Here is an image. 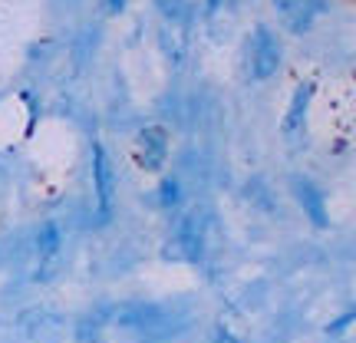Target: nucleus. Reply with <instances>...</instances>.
Listing matches in <instances>:
<instances>
[{
	"label": "nucleus",
	"mask_w": 356,
	"mask_h": 343,
	"mask_svg": "<svg viewBox=\"0 0 356 343\" xmlns=\"http://www.w3.org/2000/svg\"><path fill=\"white\" fill-rule=\"evenodd\" d=\"M159 205H162L165 212H172V208L181 205V182H178L175 175L162 178V185H159Z\"/></svg>",
	"instance_id": "nucleus-10"
},
{
	"label": "nucleus",
	"mask_w": 356,
	"mask_h": 343,
	"mask_svg": "<svg viewBox=\"0 0 356 343\" xmlns=\"http://www.w3.org/2000/svg\"><path fill=\"white\" fill-rule=\"evenodd\" d=\"M310 96H314V83H304V86L293 93L291 109H287V115H284V136H287V139H293V136L300 132V126H304V115H307V106H310Z\"/></svg>",
	"instance_id": "nucleus-9"
},
{
	"label": "nucleus",
	"mask_w": 356,
	"mask_h": 343,
	"mask_svg": "<svg viewBox=\"0 0 356 343\" xmlns=\"http://www.w3.org/2000/svg\"><path fill=\"white\" fill-rule=\"evenodd\" d=\"M293 195H297V202H300V208H304V215L310 218V225L314 228H327L330 225V218H327V202H323V191L310 182V178L304 175H293L291 182Z\"/></svg>",
	"instance_id": "nucleus-6"
},
{
	"label": "nucleus",
	"mask_w": 356,
	"mask_h": 343,
	"mask_svg": "<svg viewBox=\"0 0 356 343\" xmlns=\"http://www.w3.org/2000/svg\"><path fill=\"white\" fill-rule=\"evenodd\" d=\"M350 320H353V310H350V314H343V317L337 320V324H333V327H330V333H340V330H346V327H350Z\"/></svg>",
	"instance_id": "nucleus-14"
},
{
	"label": "nucleus",
	"mask_w": 356,
	"mask_h": 343,
	"mask_svg": "<svg viewBox=\"0 0 356 343\" xmlns=\"http://www.w3.org/2000/svg\"><path fill=\"white\" fill-rule=\"evenodd\" d=\"M99 340V324L96 320H83L79 324V343H96Z\"/></svg>",
	"instance_id": "nucleus-11"
},
{
	"label": "nucleus",
	"mask_w": 356,
	"mask_h": 343,
	"mask_svg": "<svg viewBox=\"0 0 356 343\" xmlns=\"http://www.w3.org/2000/svg\"><path fill=\"white\" fill-rule=\"evenodd\" d=\"M139 162L142 168H149V172H159V168L165 166L168 159V136L162 126H149L139 132Z\"/></svg>",
	"instance_id": "nucleus-7"
},
{
	"label": "nucleus",
	"mask_w": 356,
	"mask_h": 343,
	"mask_svg": "<svg viewBox=\"0 0 356 343\" xmlns=\"http://www.w3.org/2000/svg\"><path fill=\"white\" fill-rule=\"evenodd\" d=\"M92 189H96V202H99V221H109L115 198V172L99 142H92Z\"/></svg>",
	"instance_id": "nucleus-3"
},
{
	"label": "nucleus",
	"mask_w": 356,
	"mask_h": 343,
	"mask_svg": "<svg viewBox=\"0 0 356 343\" xmlns=\"http://www.w3.org/2000/svg\"><path fill=\"white\" fill-rule=\"evenodd\" d=\"M102 10L109 13V17H115V13L126 10V0H102Z\"/></svg>",
	"instance_id": "nucleus-13"
},
{
	"label": "nucleus",
	"mask_w": 356,
	"mask_h": 343,
	"mask_svg": "<svg viewBox=\"0 0 356 343\" xmlns=\"http://www.w3.org/2000/svg\"><path fill=\"white\" fill-rule=\"evenodd\" d=\"M204 255V228H202V215L191 212L178 221L175 238H172V248H168V257H181V261H191L198 264Z\"/></svg>",
	"instance_id": "nucleus-1"
},
{
	"label": "nucleus",
	"mask_w": 356,
	"mask_h": 343,
	"mask_svg": "<svg viewBox=\"0 0 356 343\" xmlns=\"http://www.w3.org/2000/svg\"><path fill=\"white\" fill-rule=\"evenodd\" d=\"M33 248H37V257L40 261H53V257L63 251V228L56 221H43L37 228V238H33Z\"/></svg>",
	"instance_id": "nucleus-8"
},
{
	"label": "nucleus",
	"mask_w": 356,
	"mask_h": 343,
	"mask_svg": "<svg viewBox=\"0 0 356 343\" xmlns=\"http://www.w3.org/2000/svg\"><path fill=\"white\" fill-rule=\"evenodd\" d=\"M155 7H159L162 17H168V20H178V17H181V0H155Z\"/></svg>",
	"instance_id": "nucleus-12"
},
{
	"label": "nucleus",
	"mask_w": 356,
	"mask_h": 343,
	"mask_svg": "<svg viewBox=\"0 0 356 343\" xmlns=\"http://www.w3.org/2000/svg\"><path fill=\"white\" fill-rule=\"evenodd\" d=\"M215 343H238V340H231V337H221V333H218V340Z\"/></svg>",
	"instance_id": "nucleus-15"
},
{
	"label": "nucleus",
	"mask_w": 356,
	"mask_h": 343,
	"mask_svg": "<svg viewBox=\"0 0 356 343\" xmlns=\"http://www.w3.org/2000/svg\"><path fill=\"white\" fill-rule=\"evenodd\" d=\"M115 324L139 333H162L168 324V314L159 304H129L126 310L115 314Z\"/></svg>",
	"instance_id": "nucleus-5"
},
{
	"label": "nucleus",
	"mask_w": 356,
	"mask_h": 343,
	"mask_svg": "<svg viewBox=\"0 0 356 343\" xmlns=\"http://www.w3.org/2000/svg\"><path fill=\"white\" fill-rule=\"evenodd\" d=\"M280 70V43L270 33V26L257 24L254 40H251V77L254 79H270Z\"/></svg>",
	"instance_id": "nucleus-2"
},
{
	"label": "nucleus",
	"mask_w": 356,
	"mask_h": 343,
	"mask_svg": "<svg viewBox=\"0 0 356 343\" xmlns=\"http://www.w3.org/2000/svg\"><path fill=\"white\" fill-rule=\"evenodd\" d=\"M274 7H277L284 26L300 37V33H307L314 26L317 13L327 10V0H274Z\"/></svg>",
	"instance_id": "nucleus-4"
}]
</instances>
